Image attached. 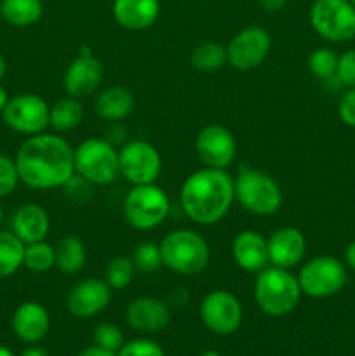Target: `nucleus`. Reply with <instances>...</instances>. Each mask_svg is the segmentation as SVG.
<instances>
[{"label":"nucleus","instance_id":"nucleus-1","mask_svg":"<svg viewBox=\"0 0 355 356\" xmlns=\"http://www.w3.org/2000/svg\"><path fill=\"white\" fill-rule=\"evenodd\" d=\"M75 148L66 139L52 134L30 136L16 155L21 183L33 190L61 188L75 174Z\"/></svg>","mask_w":355,"mask_h":356},{"label":"nucleus","instance_id":"nucleus-4","mask_svg":"<svg viewBox=\"0 0 355 356\" xmlns=\"http://www.w3.org/2000/svg\"><path fill=\"white\" fill-rule=\"evenodd\" d=\"M301 299L298 278L284 268H265L254 280V301L268 316H285Z\"/></svg>","mask_w":355,"mask_h":356},{"label":"nucleus","instance_id":"nucleus-45","mask_svg":"<svg viewBox=\"0 0 355 356\" xmlns=\"http://www.w3.org/2000/svg\"><path fill=\"white\" fill-rule=\"evenodd\" d=\"M200 356H221L218 353V351H205V353H202Z\"/></svg>","mask_w":355,"mask_h":356},{"label":"nucleus","instance_id":"nucleus-8","mask_svg":"<svg viewBox=\"0 0 355 356\" xmlns=\"http://www.w3.org/2000/svg\"><path fill=\"white\" fill-rule=\"evenodd\" d=\"M296 278L301 294L313 299L333 298L347 284V268L334 256H317L303 264Z\"/></svg>","mask_w":355,"mask_h":356},{"label":"nucleus","instance_id":"nucleus-36","mask_svg":"<svg viewBox=\"0 0 355 356\" xmlns=\"http://www.w3.org/2000/svg\"><path fill=\"white\" fill-rule=\"evenodd\" d=\"M336 76L348 89H355V49L343 52L338 58Z\"/></svg>","mask_w":355,"mask_h":356},{"label":"nucleus","instance_id":"nucleus-40","mask_svg":"<svg viewBox=\"0 0 355 356\" xmlns=\"http://www.w3.org/2000/svg\"><path fill=\"white\" fill-rule=\"evenodd\" d=\"M345 264L355 271V240L348 243L347 249H345Z\"/></svg>","mask_w":355,"mask_h":356},{"label":"nucleus","instance_id":"nucleus-32","mask_svg":"<svg viewBox=\"0 0 355 356\" xmlns=\"http://www.w3.org/2000/svg\"><path fill=\"white\" fill-rule=\"evenodd\" d=\"M132 263L136 270L143 273H153L162 266V256H160V247L153 242H145L136 247L132 254Z\"/></svg>","mask_w":355,"mask_h":356},{"label":"nucleus","instance_id":"nucleus-47","mask_svg":"<svg viewBox=\"0 0 355 356\" xmlns=\"http://www.w3.org/2000/svg\"><path fill=\"white\" fill-rule=\"evenodd\" d=\"M350 3H352V6H354V7H355V0H350Z\"/></svg>","mask_w":355,"mask_h":356},{"label":"nucleus","instance_id":"nucleus-9","mask_svg":"<svg viewBox=\"0 0 355 356\" xmlns=\"http://www.w3.org/2000/svg\"><path fill=\"white\" fill-rule=\"evenodd\" d=\"M310 24L324 40L343 44L355 38V7L350 0H313Z\"/></svg>","mask_w":355,"mask_h":356},{"label":"nucleus","instance_id":"nucleus-24","mask_svg":"<svg viewBox=\"0 0 355 356\" xmlns=\"http://www.w3.org/2000/svg\"><path fill=\"white\" fill-rule=\"evenodd\" d=\"M56 263L54 268H58L63 275H77L84 270L87 261L86 245L79 236H63L54 247Z\"/></svg>","mask_w":355,"mask_h":356},{"label":"nucleus","instance_id":"nucleus-13","mask_svg":"<svg viewBox=\"0 0 355 356\" xmlns=\"http://www.w3.org/2000/svg\"><path fill=\"white\" fill-rule=\"evenodd\" d=\"M200 320L211 332L230 336L242 323V305L228 291H212L202 299Z\"/></svg>","mask_w":355,"mask_h":356},{"label":"nucleus","instance_id":"nucleus-34","mask_svg":"<svg viewBox=\"0 0 355 356\" xmlns=\"http://www.w3.org/2000/svg\"><path fill=\"white\" fill-rule=\"evenodd\" d=\"M17 183H19V174H17L16 160L0 155V198L13 193Z\"/></svg>","mask_w":355,"mask_h":356},{"label":"nucleus","instance_id":"nucleus-11","mask_svg":"<svg viewBox=\"0 0 355 356\" xmlns=\"http://www.w3.org/2000/svg\"><path fill=\"white\" fill-rule=\"evenodd\" d=\"M49 111L51 106L45 99L37 94L23 92L7 101L2 111V120L14 132L35 136L44 132L49 125Z\"/></svg>","mask_w":355,"mask_h":356},{"label":"nucleus","instance_id":"nucleus-21","mask_svg":"<svg viewBox=\"0 0 355 356\" xmlns=\"http://www.w3.org/2000/svg\"><path fill=\"white\" fill-rule=\"evenodd\" d=\"M51 327L47 309L35 301L23 302L13 315L14 334L24 343H38L44 339Z\"/></svg>","mask_w":355,"mask_h":356},{"label":"nucleus","instance_id":"nucleus-25","mask_svg":"<svg viewBox=\"0 0 355 356\" xmlns=\"http://www.w3.org/2000/svg\"><path fill=\"white\" fill-rule=\"evenodd\" d=\"M42 14H44L42 0H2L0 2V16L10 26H31L40 19Z\"/></svg>","mask_w":355,"mask_h":356},{"label":"nucleus","instance_id":"nucleus-28","mask_svg":"<svg viewBox=\"0 0 355 356\" xmlns=\"http://www.w3.org/2000/svg\"><path fill=\"white\" fill-rule=\"evenodd\" d=\"M190 61L191 66L198 72H216V70L223 68L225 63H228L226 47L218 42H204L194 49Z\"/></svg>","mask_w":355,"mask_h":356},{"label":"nucleus","instance_id":"nucleus-19","mask_svg":"<svg viewBox=\"0 0 355 356\" xmlns=\"http://www.w3.org/2000/svg\"><path fill=\"white\" fill-rule=\"evenodd\" d=\"M232 256L240 270L260 273L268 264L267 238L254 229H244L233 238Z\"/></svg>","mask_w":355,"mask_h":356},{"label":"nucleus","instance_id":"nucleus-30","mask_svg":"<svg viewBox=\"0 0 355 356\" xmlns=\"http://www.w3.org/2000/svg\"><path fill=\"white\" fill-rule=\"evenodd\" d=\"M136 266L132 263V257L115 256L104 270V282L110 285L111 291H124L134 278Z\"/></svg>","mask_w":355,"mask_h":356},{"label":"nucleus","instance_id":"nucleus-35","mask_svg":"<svg viewBox=\"0 0 355 356\" xmlns=\"http://www.w3.org/2000/svg\"><path fill=\"white\" fill-rule=\"evenodd\" d=\"M117 356H164V350L150 339H136L122 344Z\"/></svg>","mask_w":355,"mask_h":356},{"label":"nucleus","instance_id":"nucleus-12","mask_svg":"<svg viewBox=\"0 0 355 356\" xmlns=\"http://www.w3.org/2000/svg\"><path fill=\"white\" fill-rule=\"evenodd\" d=\"M271 49V37L265 28L247 26L226 45L228 63L239 72H251L265 63Z\"/></svg>","mask_w":355,"mask_h":356},{"label":"nucleus","instance_id":"nucleus-15","mask_svg":"<svg viewBox=\"0 0 355 356\" xmlns=\"http://www.w3.org/2000/svg\"><path fill=\"white\" fill-rule=\"evenodd\" d=\"M111 299V289L101 278H84L77 282L66 299V308L77 318H90L103 312Z\"/></svg>","mask_w":355,"mask_h":356},{"label":"nucleus","instance_id":"nucleus-29","mask_svg":"<svg viewBox=\"0 0 355 356\" xmlns=\"http://www.w3.org/2000/svg\"><path fill=\"white\" fill-rule=\"evenodd\" d=\"M56 263L54 247L49 245L47 242H35L24 245V257L23 266L33 273H45L52 270Z\"/></svg>","mask_w":355,"mask_h":356},{"label":"nucleus","instance_id":"nucleus-2","mask_svg":"<svg viewBox=\"0 0 355 356\" xmlns=\"http://www.w3.org/2000/svg\"><path fill=\"white\" fill-rule=\"evenodd\" d=\"M235 200L233 179L226 169L204 167L190 174L181 186L180 202L184 214L197 225L211 226L228 214Z\"/></svg>","mask_w":355,"mask_h":356},{"label":"nucleus","instance_id":"nucleus-3","mask_svg":"<svg viewBox=\"0 0 355 356\" xmlns=\"http://www.w3.org/2000/svg\"><path fill=\"white\" fill-rule=\"evenodd\" d=\"M162 266L183 277H195L209 264V245L194 229H176L167 233L159 243Z\"/></svg>","mask_w":355,"mask_h":356},{"label":"nucleus","instance_id":"nucleus-44","mask_svg":"<svg viewBox=\"0 0 355 356\" xmlns=\"http://www.w3.org/2000/svg\"><path fill=\"white\" fill-rule=\"evenodd\" d=\"M0 356H14V355H13V351H10V350H7V348L0 346Z\"/></svg>","mask_w":355,"mask_h":356},{"label":"nucleus","instance_id":"nucleus-18","mask_svg":"<svg viewBox=\"0 0 355 356\" xmlns=\"http://www.w3.org/2000/svg\"><path fill=\"white\" fill-rule=\"evenodd\" d=\"M125 320L138 332H160L171 322L167 302L157 298H138L125 309Z\"/></svg>","mask_w":355,"mask_h":356},{"label":"nucleus","instance_id":"nucleus-26","mask_svg":"<svg viewBox=\"0 0 355 356\" xmlns=\"http://www.w3.org/2000/svg\"><path fill=\"white\" fill-rule=\"evenodd\" d=\"M84 118V106L80 99L72 96L56 101L49 111V125L58 132L72 131L79 127Z\"/></svg>","mask_w":355,"mask_h":356},{"label":"nucleus","instance_id":"nucleus-14","mask_svg":"<svg viewBox=\"0 0 355 356\" xmlns=\"http://www.w3.org/2000/svg\"><path fill=\"white\" fill-rule=\"evenodd\" d=\"M195 149L205 167L226 169L237 155V143L228 129L211 124L202 127L197 134Z\"/></svg>","mask_w":355,"mask_h":356},{"label":"nucleus","instance_id":"nucleus-17","mask_svg":"<svg viewBox=\"0 0 355 356\" xmlns=\"http://www.w3.org/2000/svg\"><path fill=\"white\" fill-rule=\"evenodd\" d=\"M267 245L268 263L284 270L298 266L306 254L305 235L292 226H284L271 233L270 238H267Z\"/></svg>","mask_w":355,"mask_h":356},{"label":"nucleus","instance_id":"nucleus-39","mask_svg":"<svg viewBox=\"0 0 355 356\" xmlns=\"http://www.w3.org/2000/svg\"><path fill=\"white\" fill-rule=\"evenodd\" d=\"M285 2H287V0H258L261 9L268 10V13H275V10L282 9V7L285 6Z\"/></svg>","mask_w":355,"mask_h":356},{"label":"nucleus","instance_id":"nucleus-7","mask_svg":"<svg viewBox=\"0 0 355 356\" xmlns=\"http://www.w3.org/2000/svg\"><path fill=\"white\" fill-rule=\"evenodd\" d=\"M171 202L166 191L153 184H139L125 195L122 212L125 221L134 229H153L169 216Z\"/></svg>","mask_w":355,"mask_h":356},{"label":"nucleus","instance_id":"nucleus-16","mask_svg":"<svg viewBox=\"0 0 355 356\" xmlns=\"http://www.w3.org/2000/svg\"><path fill=\"white\" fill-rule=\"evenodd\" d=\"M103 75L104 68L100 59L93 54H79V58L73 59L66 68L63 87L68 96L82 99L94 94V90L103 82Z\"/></svg>","mask_w":355,"mask_h":356},{"label":"nucleus","instance_id":"nucleus-23","mask_svg":"<svg viewBox=\"0 0 355 356\" xmlns=\"http://www.w3.org/2000/svg\"><path fill=\"white\" fill-rule=\"evenodd\" d=\"M132 108H134V96L127 87H108L96 97V113L106 122L124 120Z\"/></svg>","mask_w":355,"mask_h":356},{"label":"nucleus","instance_id":"nucleus-42","mask_svg":"<svg viewBox=\"0 0 355 356\" xmlns=\"http://www.w3.org/2000/svg\"><path fill=\"white\" fill-rule=\"evenodd\" d=\"M7 101H9V96H7V90L0 86V115H2L3 108H6Z\"/></svg>","mask_w":355,"mask_h":356},{"label":"nucleus","instance_id":"nucleus-20","mask_svg":"<svg viewBox=\"0 0 355 356\" xmlns=\"http://www.w3.org/2000/svg\"><path fill=\"white\" fill-rule=\"evenodd\" d=\"M113 17L122 28L141 31L153 26L160 16V0H115Z\"/></svg>","mask_w":355,"mask_h":356},{"label":"nucleus","instance_id":"nucleus-22","mask_svg":"<svg viewBox=\"0 0 355 356\" xmlns=\"http://www.w3.org/2000/svg\"><path fill=\"white\" fill-rule=\"evenodd\" d=\"M10 232L24 243L42 242L51 229V221L45 209L37 204H24L17 209L10 219Z\"/></svg>","mask_w":355,"mask_h":356},{"label":"nucleus","instance_id":"nucleus-38","mask_svg":"<svg viewBox=\"0 0 355 356\" xmlns=\"http://www.w3.org/2000/svg\"><path fill=\"white\" fill-rule=\"evenodd\" d=\"M79 356H117V353H115V351H108L104 350V348L94 344V346L86 348V350H84Z\"/></svg>","mask_w":355,"mask_h":356},{"label":"nucleus","instance_id":"nucleus-31","mask_svg":"<svg viewBox=\"0 0 355 356\" xmlns=\"http://www.w3.org/2000/svg\"><path fill=\"white\" fill-rule=\"evenodd\" d=\"M338 58L340 56L329 47H319L308 56V70L313 76L320 80H329L336 76Z\"/></svg>","mask_w":355,"mask_h":356},{"label":"nucleus","instance_id":"nucleus-41","mask_svg":"<svg viewBox=\"0 0 355 356\" xmlns=\"http://www.w3.org/2000/svg\"><path fill=\"white\" fill-rule=\"evenodd\" d=\"M19 356H49V353L44 350V348L31 346V348H26V350H24Z\"/></svg>","mask_w":355,"mask_h":356},{"label":"nucleus","instance_id":"nucleus-5","mask_svg":"<svg viewBox=\"0 0 355 356\" xmlns=\"http://www.w3.org/2000/svg\"><path fill=\"white\" fill-rule=\"evenodd\" d=\"M233 190L235 200L254 216H271L282 205L281 186L261 170L242 167L233 181Z\"/></svg>","mask_w":355,"mask_h":356},{"label":"nucleus","instance_id":"nucleus-43","mask_svg":"<svg viewBox=\"0 0 355 356\" xmlns=\"http://www.w3.org/2000/svg\"><path fill=\"white\" fill-rule=\"evenodd\" d=\"M6 72H7V63H6V59H3V56L0 54V80L6 76Z\"/></svg>","mask_w":355,"mask_h":356},{"label":"nucleus","instance_id":"nucleus-10","mask_svg":"<svg viewBox=\"0 0 355 356\" xmlns=\"http://www.w3.org/2000/svg\"><path fill=\"white\" fill-rule=\"evenodd\" d=\"M118 169L120 176L132 186L153 184L162 172V159L155 146L136 139L118 149Z\"/></svg>","mask_w":355,"mask_h":356},{"label":"nucleus","instance_id":"nucleus-27","mask_svg":"<svg viewBox=\"0 0 355 356\" xmlns=\"http://www.w3.org/2000/svg\"><path fill=\"white\" fill-rule=\"evenodd\" d=\"M24 243L13 232H0V278H9L23 266Z\"/></svg>","mask_w":355,"mask_h":356},{"label":"nucleus","instance_id":"nucleus-6","mask_svg":"<svg viewBox=\"0 0 355 356\" xmlns=\"http://www.w3.org/2000/svg\"><path fill=\"white\" fill-rule=\"evenodd\" d=\"M75 174L90 184L104 186L111 184L118 176V149L108 139H86L73 153Z\"/></svg>","mask_w":355,"mask_h":356},{"label":"nucleus","instance_id":"nucleus-46","mask_svg":"<svg viewBox=\"0 0 355 356\" xmlns=\"http://www.w3.org/2000/svg\"><path fill=\"white\" fill-rule=\"evenodd\" d=\"M2 218H3V212H2V207H0V225H2Z\"/></svg>","mask_w":355,"mask_h":356},{"label":"nucleus","instance_id":"nucleus-33","mask_svg":"<svg viewBox=\"0 0 355 356\" xmlns=\"http://www.w3.org/2000/svg\"><path fill=\"white\" fill-rule=\"evenodd\" d=\"M94 341H96L97 346L117 353L124 344V334L115 323L104 322L94 329Z\"/></svg>","mask_w":355,"mask_h":356},{"label":"nucleus","instance_id":"nucleus-37","mask_svg":"<svg viewBox=\"0 0 355 356\" xmlns=\"http://www.w3.org/2000/svg\"><path fill=\"white\" fill-rule=\"evenodd\" d=\"M338 117L348 127L355 129V89H348L338 103Z\"/></svg>","mask_w":355,"mask_h":356}]
</instances>
